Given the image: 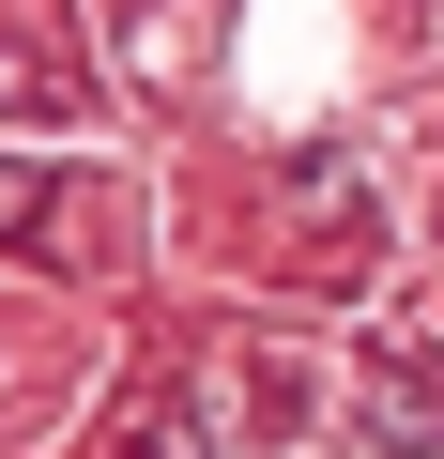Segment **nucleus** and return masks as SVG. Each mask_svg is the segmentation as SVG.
<instances>
[{"label": "nucleus", "instance_id": "f03ea898", "mask_svg": "<svg viewBox=\"0 0 444 459\" xmlns=\"http://www.w3.org/2000/svg\"><path fill=\"white\" fill-rule=\"evenodd\" d=\"M123 459H214V413L169 383V398H138V413H123Z\"/></svg>", "mask_w": 444, "mask_h": 459}, {"label": "nucleus", "instance_id": "7ed1b4c3", "mask_svg": "<svg viewBox=\"0 0 444 459\" xmlns=\"http://www.w3.org/2000/svg\"><path fill=\"white\" fill-rule=\"evenodd\" d=\"M0 246H47V184L31 169H0Z\"/></svg>", "mask_w": 444, "mask_h": 459}, {"label": "nucleus", "instance_id": "f257e3e1", "mask_svg": "<svg viewBox=\"0 0 444 459\" xmlns=\"http://www.w3.org/2000/svg\"><path fill=\"white\" fill-rule=\"evenodd\" d=\"M368 429L398 459H444V352H368Z\"/></svg>", "mask_w": 444, "mask_h": 459}]
</instances>
